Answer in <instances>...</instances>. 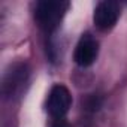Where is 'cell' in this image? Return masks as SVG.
<instances>
[{"instance_id":"cell-1","label":"cell","mask_w":127,"mask_h":127,"mask_svg":"<svg viewBox=\"0 0 127 127\" xmlns=\"http://www.w3.org/2000/svg\"><path fill=\"white\" fill-rule=\"evenodd\" d=\"M69 3L67 2H55V0H42L36 3L34 8V20L39 24L40 29H43L46 33L54 32L64 12L67 11Z\"/></svg>"},{"instance_id":"cell-2","label":"cell","mask_w":127,"mask_h":127,"mask_svg":"<svg viewBox=\"0 0 127 127\" xmlns=\"http://www.w3.org/2000/svg\"><path fill=\"white\" fill-rule=\"evenodd\" d=\"M29 79V67L26 63H15L11 66V69L6 72L2 84V91L3 96L8 99L18 97Z\"/></svg>"},{"instance_id":"cell-3","label":"cell","mask_w":127,"mask_h":127,"mask_svg":"<svg viewBox=\"0 0 127 127\" xmlns=\"http://www.w3.org/2000/svg\"><path fill=\"white\" fill-rule=\"evenodd\" d=\"M70 105H72V96L67 87L61 85V84H55L51 88L48 100H46V109L49 115L54 120L64 118V115L70 109Z\"/></svg>"},{"instance_id":"cell-4","label":"cell","mask_w":127,"mask_h":127,"mask_svg":"<svg viewBox=\"0 0 127 127\" xmlns=\"http://www.w3.org/2000/svg\"><path fill=\"white\" fill-rule=\"evenodd\" d=\"M99 55V42L91 33H85L79 37L75 52H73V60L78 66L81 67H88L97 60Z\"/></svg>"},{"instance_id":"cell-5","label":"cell","mask_w":127,"mask_h":127,"mask_svg":"<svg viewBox=\"0 0 127 127\" xmlns=\"http://www.w3.org/2000/svg\"><path fill=\"white\" fill-rule=\"evenodd\" d=\"M118 17H120V5L117 2H112V0H103V2L97 3L93 20L99 30L108 32L117 24Z\"/></svg>"},{"instance_id":"cell-6","label":"cell","mask_w":127,"mask_h":127,"mask_svg":"<svg viewBox=\"0 0 127 127\" xmlns=\"http://www.w3.org/2000/svg\"><path fill=\"white\" fill-rule=\"evenodd\" d=\"M100 106V99L97 96H88L85 100V108L90 111H97Z\"/></svg>"},{"instance_id":"cell-7","label":"cell","mask_w":127,"mask_h":127,"mask_svg":"<svg viewBox=\"0 0 127 127\" xmlns=\"http://www.w3.org/2000/svg\"><path fill=\"white\" fill-rule=\"evenodd\" d=\"M52 127H70V124L64 118H58V120H54Z\"/></svg>"}]
</instances>
